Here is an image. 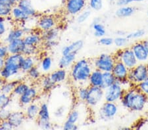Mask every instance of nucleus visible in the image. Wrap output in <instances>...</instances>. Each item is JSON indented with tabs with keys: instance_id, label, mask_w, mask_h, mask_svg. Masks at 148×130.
<instances>
[{
	"instance_id": "obj_11",
	"label": "nucleus",
	"mask_w": 148,
	"mask_h": 130,
	"mask_svg": "<svg viewBox=\"0 0 148 130\" xmlns=\"http://www.w3.org/2000/svg\"><path fill=\"white\" fill-rule=\"evenodd\" d=\"M40 95V90L36 86H30L25 93L18 98V103L21 106L25 107L36 100Z\"/></svg>"
},
{
	"instance_id": "obj_47",
	"label": "nucleus",
	"mask_w": 148,
	"mask_h": 130,
	"mask_svg": "<svg viewBox=\"0 0 148 130\" xmlns=\"http://www.w3.org/2000/svg\"><path fill=\"white\" fill-rule=\"evenodd\" d=\"M7 22L5 17H0V39L3 37L8 32Z\"/></svg>"
},
{
	"instance_id": "obj_18",
	"label": "nucleus",
	"mask_w": 148,
	"mask_h": 130,
	"mask_svg": "<svg viewBox=\"0 0 148 130\" xmlns=\"http://www.w3.org/2000/svg\"><path fill=\"white\" fill-rule=\"evenodd\" d=\"M84 46V41L82 39H77L72 42L67 46H64L61 49L62 55H69V54H77L82 50Z\"/></svg>"
},
{
	"instance_id": "obj_27",
	"label": "nucleus",
	"mask_w": 148,
	"mask_h": 130,
	"mask_svg": "<svg viewBox=\"0 0 148 130\" xmlns=\"http://www.w3.org/2000/svg\"><path fill=\"white\" fill-rule=\"evenodd\" d=\"M39 82L41 91L44 93H49L56 87V85L50 78L49 74H44L42 76V78Z\"/></svg>"
},
{
	"instance_id": "obj_52",
	"label": "nucleus",
	"mask_w": 148,
	"mask_h": 130,
	"mask_svg": "<svg viewBox=\"0 0 148 130\" xmlns=\"http://www.w3.org/2000/svg\"><path fill=\"white\" fill-rule=\"evenodd\" d=\"M136 86L139 90L148 97V79L144 80V82L140 83Z\"/></svg>"
},
{
	"instance_id": "obj_4",
	"label": "nucleus",
	"mask_w": 148,
	"mask_h": 130,
	"mask_svg": "<svg viewBox=\"0 0 148 130\" xmlns=\"http://www.w3.org/2000/svg\"><path fill=\"white\" fill-rule=\"evenodd\" d=\"M147 79H148V63H138L134 68L130 70L128 80L132 86H137Z\"/></svg>"
},
{
	"instance_id": "obj_48",
	"label": "nucleus",
	"mask_w": 148,
	"mask_h": 130,
	"mask_svg": "<svg viewBox=\"0 0 148 130\" xmlns=\"http://www.w3.org/2000/svg\"><path fill=\"white\" fill-rule=\"evenodd\" d=\"M98 44L104 47H110L114 44V38L104 35L99 38Z\"/></svg>"
},
{
	"instance_id": "obj_45",
	"label": "nucleus",
	"mask_w": 148,
	"mask_h": 130,
	"mask_svg": "<svg viewBox=\"0 0 148 130\" xmlns=\"http://www.w3.org/2000/svg\"><path fill=\"white\" fill-rule=\"evenodd\" d=\"M12 7L0 3V17H8L11 16Z\"/></svg>"
},
{
	"instance_id": "obj_26",
	"label": "nucleus",
	"mask_w": 148,
	"mask_h": 130,
	"mask_svg": "<svg viewBox=\"0 0 148 130\" xmlns=\"http://www.w3.org/2000/svg\"><path fill=\"white\" fill-rule=\"evenodd\" d=\"M76 55H77L76 54H69V55H62L58 62L59 68H65V69L70 68L76 61V57H77Z\"/></svg>"
},
{
	"instance_id": "obj_13",
	"label": "nucleus",
	"mask_w": 148,
	"mask_h": 130,
	"mask_svg": "<svg viewBox=\"0 0 148 130\" xmlns=\"http://www.w3.org/2000/svg\"><path fill=\"white\" fill-rule=\"evenodd\" d=\"M111 72L116 78V80L121 82L122 84L128 81V76L130 69L126 67L121 61H116Z\"/></svg>"
},
{
	"instance_id": "obj_1",
	"label": "nucleus",
	"mask_w": 148,
	"mask_h": 130,
	"mask_svg": "<svg viewBox=\"0 0 148 130\" xmlns=\"http://www.w3.org/2000/svg\"><path fill=\"white\" fill-rule=\"evenodd\" d=\"M120 103L123 108L132 112L144 110L148 103V97L142 93L136 86H133L125 89Z\"/></svg>"
},
{
	"instance_id": "obj_40",
	"label": "nucleus",
	"mask_w": 148,
	"mask_h": 130,
	"mask_svg": "<svg viewBox=\"0 0 148 130\" xmlns=\"http://www.w3.org/2000/svg\"><path fill=\"white\" fill-rule=\"evenodd\" d=\"M11 95L0 93V110L8 108L12 102Z\"/></svg>"
},
{
	"instance_id": "obj_16",
	"label": "nucleus",
	"mask_w": 148,
	"mask_h": 130,
	"mask_svg": "<svg viewBox=\"0 0 148 130\" xmlns=\"http://www.w3.org/2000/svg\"><path fill=\"white\" fill-rule=\"evenodd\" d=\"M49 76L56 86L63 84L69 79V72L67 71V69H65V68H57L50 73Z\"/></svg>"
},
{
	"instance_id": "obj_21",
	"label": "nucleus",
	"mask_w": 148,
	"mask_h": 130,
	"mask_svg": "<svg viewBox=\"0 0 148 130\" xmlns=\"http://www.w3.org/2000/svg\"><path fill=\"white\" fill-rule=\"evenodd\" d=\"M9 54H20L23 53L26 45L23 38L15 39L6 44Z\"/></svg>"
},
{
	"instance_id": "obj_6",
	"label": "nucleus",
	"mask_w": 148,
	"mask_h": 130,
	"mask_svg": "<svg viewBox=\"0 0 148 130\" xmlns=\"http://www.w3.org/2000/svg\"><path fill=\"white\" fill-rule=\"evenodd\" d=\"M125 89L122 83L116 80L113 85L104 89V101L107 102L120 103Z\"/></svg>"
},
{
	"instance_id": "obj_17",
	"label": "nucleus",
	"mask_w": 148,
	"mask_h": 130,
	"mask_svg": "<svg viewBox=\"0 0 148 130\" xmlns=\"http://www.w3.org/2000/svg\"><path fill=\"white\" fill-rule=\"evenodd\" d=\"M26 46H40L43 44V39L41 35V32L33 31L32 33L26 34L23 37Z\"/></svg>"
},
{
	"instance_id": "obj_14",
	"label": "nucleus",
	"mask_w": 148,
	"mask_h": 130,
	"mask_svg": "<svg viewBox=\"0 0 148 130\" xmlns=\"http://www.w3.org/2000/svg\"><path fill=\"white\" fill-rule=\"evenodd\" d=\"M138 63H148V54L142 41H137L130 47Z\"/></svg>"
},
{
	"instance_id": "obj_7",
	"label": "nucleus",
	"mask_w": 148,
	"mask_h": 130,
	"mask_svg": "<svg viewBox=\"0 0 148 130\" xmlns=\"http://www.w3.org/2000/svg\"><path fill=\"white\" fill-rule=\"evenodd\" d=\"M114 55L109 53H101L92 61L94 68L101 70L103 72H111L116 62Z\"/></svg>"
},
{
	"instance_id": "obj_2",
	"label": "nucleus",
	"mask_w": 148,
	"mask_h": 130,
	"mask_svg": "<svg viewBox=\"0 0 148 130\" xmlns=\"http://www.w3.org/2000/svg\"><path fill=\"white\" fill-rule=\"evenodd\" d=\"M94 68L91 60L85 58L76 60L70 68L69 79L76 86H88V79Z\"/></svg>"
},
{
	"instance_id": "obj_35",
	"label": "nucleus",
	"mask_w": 148,
	"mask_h": 130,
	"mask_svg": "<svg viewBox=\"0 0 148 130\" xmlns=\"http://www.w3.org/2000/svg\"><path fill=\"white\" fill-rule=\"evenodd\" d=\"M92 29L94 31V35L96 37L100 38L106 34V29L104 25L99 20H94V22L92 23Z\"/></svg>"
},
{
	"instance_id": "obj_23",
	"label": "nucleus",
	"mask_w": 148,
	"mask_h": 130,
	"mask_svg": "<svg viewBox=\"0 0 148 130\" xmlns=\"http://www.w3.org/2000/svg\"><path fill=\"white\" fill-rule=\"evenodd\" d=\"M40 109V105L38 103L33 102L30 103V105H27L25 107V114L27 118V120L34 121L36 120L38 116V112Z\"/></svg>"
},
{
	"instance_id": "obj_9",
	"label": "nucleus",
	"mask_w": 148,
	"mask_h": 130,
	"mask_svg": "<svg viewBox=\"0 0 148 130\" xmlns=\"http://www.w3.org/2000/svg\"><path fill=\"white\" fill-rule=\"evenodd\" d=\"M119 110V107L116 103L104 101L99 106L98 115L103 120H111L117 115Z\"/></svg>"
},
{
	"instance_id": "obj_53",
	"label": "nucleus",
	"mask_w": 148,
	"mask_h": 130,
	"mask_svg": "<svg viewBox=\"0 0 148 130\" xmlns=\"http://www.w3.org/2000/svg\"><path fill=\"white\" fill-rule=\"evenodd\" d=\"M144 0H116V5L119 7L124 5H130L133 3H139Z\"/></svg>"
},
{
	"instance_id": "obj_31",
	"label": "nucleus",
	"mask_w": 148,
	"mask_h": 130,
	"mask_svg": "<svg viewBox=\"0 0 148 130\" xmlns=\"http://www.w3.org/2000/svg\"><path fill=\"white\" fill-rule=\"evenodd\" d=\"M60 30L56 27L51 29L41 32V35L43 41H51V40H57L59 36Z\"/></svg>"
},
{
	"instance_id": "obj_41",
	"label": "nucleus",
	"mask_w": 148,
	"mask_h": 130,
	"mask_svg": "<svg viewBox=\"0 0 148 130\" xmlns=\"http://www.w3.org/2000/svg\"><path fill=\"white\" fill-rule=\"evenodd\" d=\"M91 16V11L89 9H84L76 16V22L78 24H83L89 19Z\"/></svg>"
},
{
	"instance_id": "obj_19",
	"label": "nucleus",
	"mask_w": 148,
	"mask_h": 130,
	"mask_svg": "<svg viewBox=\"0 0 148 130\" xmlns=\"http://www.w3.org/2000/svg\"><path fill=\"white\" fill-rule=\"evenodd\" d=\"M25 35V33H24L22 28L21 27L11 28L4 36L3 41L2 42V43L4 44H8L9 42L13 41L15 39L23 38Z\"/></svg>"
},
{
	"instance_id": "obj_24",
	"label": "nucleus",
	"mask_w": 148,
	"mask_h": 130,
	"mask_svg": "<svg viewBox=\"0 0 148 130\" xmlns=\"http://www.w3.org/2000/svg\"><path fill=\"white\" fill-rule=\"evenodd\" d=\"M38 56H25L21 64V72L26 74L31 68L37 65L38 62Z\"/></svg>"
},
{
	"instance_id": "obj_29",
	"label": "nucleus",
	"mask_w": 148,
	"mask_h": 130,
	"mask_svg": "<svg viewBox=\"0 0 148 130\" xmlns=\"http://www.w3.org/2000/svg\"><path fill=\"white\" fill-rule=\"evenodd\" d=\"M53 60L51 56L48 55H45L40 59L39 67L42 70L43 74H47L51 71L53 67Z\"/></svg>"
},
{
	"instance_id": "obj_54",
	"label": "nucleus",
	"mask_w": 148,
	"mask_h": 130,
	"mask_svg": "<svg viewBox=\"0 0 148 130\" xmlns=\"http://www.w3.org/2000/svg\"><path fill=\"white\" fill-rule=\"evenodd\" d=\"M62 127L65 130H76L78 129V126L77 124H74V123L65 120V122L63 123Z\"/></svg>"
},
{
	"instance_id": "obj_20",
	"label": "nucleus",
	"mask_w": 148,
	"mask_h": 130,
	"mask_svg": "<svg viewBox=\"0 0 148 130\" xmlns=\"http://www.w3.org/2000/svg\"><path fill=\"white\" fill-rule=\"evenodd\" d=\"M11 16L13 18V20L15 21V22L18 24H24V25H25L26 22H28L31 18L22 9L18 7L17 5L12 7Z\"/></svg>"
},
{
	"instance_id": "obj_15",
	"label": "nucleus",
	"mask_w": 148,
	"mask_h": 130,
	"mask_svg": "<svg viewBox=\"0 0 148 130\" xmlns=\"http://www.w3.org/2000/svg\"><path fill=\"white\" fill-rule=\"evenodd\" d=\"M26 120H27V118H26L24 111L16 110L12 111L8 120L14 129H18L22 127L25 124Z\"/></svg>"
},
{
	"instance_id": "obj_61",
	"label": "nucleus",
	"mask_w": 148,
	"mask_h": 130,
	"mask_svg": "<svg viewBox=\"0 0 148 130\" xmlns=\"http://www.w3.org/2000/svg\"><path fill=\"white\" fill-rule=\"evenodd\" d=\"M117 35H126V33L125 31H123V30H118L117 32H116Z\"/></svg>"
},
{
	"instance_id": "obj_56",
	"label": "nucleus",
	"mask_w": 148,
	"mask_h": 130,
	"mask_svg": "<svg viewBox=\"0 0 148 130\" xmlns=\"http://www.w3.org/2000/svg\"><path fill=\"white\" fill-rule=\"evenodd\" d=\"M0 129L1 130H10L13 129L9 120H4L0 122Z\"/></svg>"
},
{
	"instance_id": "obj_30",
	"label": "nucleus",
	"mask_w": 148,
	"mask_h": 130,
	"mask_svg": "<svg viewBox=\"0 0 148 130\" xmlns=\"http://www.w3.org/2000/svg\"><path fill=\"white\" fill-rule=\"evenodd\" d=\"M21 80L18 79H13L10 80H7L6 82L0 87V93H4L9 95H11L15 86Z\"/></svg>"
},
{
	"instance_id": "obj_36",
	"label": "nucleus",
	"mask_w": 148,
	"mask_h": 130,
	"mask_svg": "<svg viewBox=\"0 0 148 130\" xmlns=\"http://www.w3.org/2000/svg\"><path fill=\"white\" fill-rule=\"evenodd\" d=\"M116 81V78L112 72H106L103 74V83L101 87L103 89H107V87L113 85Z\"/></svg>"
},
{
	"instance_id": "obj_25",
	"label": "nucleus",
	"mask_w": 148,
	"mask_h": 130,
	"mask_svg": "<svg viewBox=\"0 0 148 130\" xmlns=\"http://www.w3.org/2000/svg\"><path fill=\"white\" fill-rule=\"evenodd\" d=\"M103 72L96 68H94L88 79V84L89 86L101 87Z\"/></svg>"
},
{
	"instance_id": "obj_59",
	"label": "nucleus",
	"mask_w": 148,
	"mask_h": 130,
	"mask_svg": "<svg viewBox=\"0 0 148 130\" xmlns=\"http://www.w3.org/2000/svg\"><path fill=\"white\" fill-rule=\"evenodd\" d=\"M5 65V59L0 57V72L3 69Z\"/></svg>"
},
{
	"instance_id": "obj_8",
	"label": "nucleus",
	"mask_w": 148,
	"mask_h": 130,
	"mask_svg": "<svg viewBox=\"0 0 148 130\" xmlns=\"http://www.w3.org/2000/svg\"><path fill=\"white\" fill-rule=\"evenodd\" d=\"M116 61H120L130 70L136 66L138 62L134 54L131 47H126L125 48L119 49L114 54Z\"/></svg>"
},
{
	"instance_id": "obj_51",
	"label": "nucleus",
	"mask_w": 148,
	"mask_h": 130,
	"mask_svg": "<svg viewBox=\"0 0 148 130\" xmlns=\"http://www.w3.org/2000/svg\"><path fill=\"white\" fill-rule=\"evenodd\" d=\"M58 45V42L57 40H51V41H44L43 42L42 46L43 48L45 50L48 51L56 47Z\"/></svg>"
},
{
	"instance_id": "obj_58",
	"label": "nucleus",
	"mask_w": 148,
	"mask_h": 130,
	"mask_svg": "<svg viewBox=\"0 0 148 130\" xmlns=\"http://www.w3.org/2000/svg\"><path fill=\"white\" fill-rule=\"evenodd\" d=\"M21 28H22V29H23V32H24V33H25V35L30 34V33H32L33 31H34L33 28L28 27L27 25L23 26V27H21Z\"/></svg>"
},
{
	"instance_id": "obj_62",
	"label": "nucleus",
	"mask_w": 148,
	"mask_h": 130,
	"mask_svg": "<svg viewBox=\"0 0 148 130\" xmlns=\"http://www.w3.org/2000/svg\"><path fill=\"white\" fill-rule=\"evenodd\" d=\"M6 81H7V80H5V79H3V78H1V76H0V87L3 86L5 83L6 82Z\"/></svg>"
},
{
	"instance_id": "obj_34",
	"label": "nucleus",
	"mask_w": 148,
	"mask_h": 130,
	"mask_svg": "<svg viewBox=\"0 0 148 130\" xmlns=\"http://www.w3.org/2000/svg\"><path fill=\"white\" fill-rule=\"evenodd\" d=\"M43 73L42 70H40L39 67L38 65L34 66L26 74L27 76V78L32 82H38L40 81L42 78Z\"/></svg>"
},
{
	"instance_id": "obj_63",
	"label": "nucleus",
	"mask_w": 148,
	"mask_h": 130,
	"mask_svg": "<svg viewBox=\"0 0 148 130\" xmlns=\"http://www.w3.org/2000/svg\"><path fill=\"white\" fill-rule=\"evenodd\" d=\"M107 1H108L109 2H110V3H114V2L116 3V0H107Z\"/></svg>"
},
{
	"instance_id": "obj_43",
	"label": "nucleus",
	"mask_w": 148,
	"mask_h": 130,
	"mask_svg": "<svg viewBox=\"0 0 148 130\" xmlns=\"http://www.w3.org/2000/svg\"><path fill=\"white\" fill-rule=\"evenodd\" d=\"M145 34V31L144 29H138L135 31L130 33H128L126 36L130 40H136L140 39L143 37Z\"/></svg>"
},
{
	"instance_id": "obj_57",
	"label": "nucleus",
	"mask_w": 148,
	"mask_h": 130,
	"mask_svg": "<svg viewBox=\"0 0 148 130\" xmlns=\"http://www.w3.org/2000/svg\"><path fill=\"white\" fill-rule=\"evenodd\" d=\"M19 0H0V3L8 5L13 7V6L16 5Z\"/></svg>"
},
{
	"instance_id": "obj_64",
	"label": "nucleus",
	"mask_w": 148,
	"mask_h": 130,
	"mask_svg": "<svg viewBox=\"0 0 148 130\" xmlns=\"http://www.w3.org/2000/svg\"><path fill=\"white\" fill-rule=\"evenodd\" d=\"M147 16H148V11H147Z\"/></svg>"
},
{
	"instance_id": "obj_44",
	"label": "nucleus",
	"mask_w": 148,
	"mask_h": 130,
	"mask_svg": "<svg viewBox=\"0 0 148 130\" xmlns=\"http://www.w3.org/2000/svg\"><path fill=\"white\" fill-rule=\"evenodd\" d=\"M88 5L92 10L99 11L103 7V0H88Z\"/></svg>"
},
{
	"instance_id": "obj_37",
	"label": "nucleus",
	"mask_w": 148,
	"mask_h": 130,
	"mask_svg": "<svg viewBox=\"0 0 148 130\" xmlns=\"http://www.w3.org/2000/svg\"><path fill=\"white\" fill-rule=\"evenodd\" d=\"M37 119L42 120H50L51 119L49 106L46 103H42L41 105H40V109Z\"/></svg>"
},
{
	"instance_id": "obj_12",
	"label": "nucleus",
	"mask_w": 148,
	"mask_h": 130,
	"mask_svg": "<svg viewBox=\"0 0 148 130\" xmlns=\"http://www.w3.org/2000/svg\"><path fill=\"white\" fill-rule=\"evenodd\" d=\"M38 29L40 32L51 29L57 26V20L55 16L49 14L43 15L38 18L36 24Z\"/></svg>"
},
{
	"instance_id": "obj_42",
	"label": "nucleus",
	"mask_w": 148,
	"mask_h": 130,
	"mask_svg": "<svg viewBox=\"0 0 148 130\" xmlns=\"http://www.w3.org/2000/svg\"><path fill=\"white\" fill-rule=\"evenodd\" d=\"M39 51V46H26L22 54L24 56H38Z\"/></svg>"
},
{
	"instance_id": "obj_33",
	"label": "nucleus",
	"mask_w": 148,
	"mask_h": 130,
	"mask_svg": "<svg viewBox=\"0 0 148 130\" xmlns=\"http://www.w3.org/2000/svg\"><path fill=\"white\" fill-rule=\"evenodd\" d=\"M88 86H79L76 87L75 96L76 99L81 103H85L88 94Z\"/></svg>"
},
{
	"instance_id": "obj_22",
	"label": "nucleus",
	"mask_w": 148,
	"mask_h": 130,
	"mask_svg": "<svg viewBox=\"0 0 148 130\" xmlns=\"http://www.w3.org/2000/svg\"><path fill=\"white\" fill-rule=\"evenodd\" d=\"M17 6L30 18L36 17L38 15L36 9L33 6L31 0H19L17 3Z\"/></svg>"
},
{
	"instance_id": "obj_46",
	"label": "nucleus",
	"mask_w": 148,
	"mask_h": 130,
	"mask_svg": "<svg viewBox=\"0 0 148 130\" xmlns=\"http://www.w3.org/2000/svg\"><path fill=\"white\" fill-rule=\"evenodd\" d=\"M38 127L42 129H51L53 128V126L50 120H42L37 119L36 120Z\"/></svg>"
},
{
	"instance_id": "obj_38",
	"label": "nucleus",
	"mask_w": 148,
	"mask_h": 130,
	"mask_svg": "<svg viewBox=\"0 0 148 130\" xmlns=\"http://www.w3.org/2000/svg\"><path fill=\"white\" fill-rule=\"evenodd\" d=\"M130 40L126 35H117L114 38V45L119 49H123L127 47Z\"/></svg>"
},
{
	"instance_id": "obj_49",
	"label": "nucleus",
	"mask_w": 148,
	"mask_h": 130,
	"mask_svg": "<svg viewBox=\"0 0 148 130\" xmlns=\"http://www.w3.org/2000/svg\"><path fill=\"white\" fill-rule=\"evenodd\" d=\"M66 112V107L64 105L59 106L54 110L53 116L56 119H61L63 118Z\"/></svg>"
},
{
	"instance_id": "obj_39",
	"label": "nucleus",
	"mask_w": 148,
	"mask_h": 130,
	"mask_svg": "<svg viewBox=\"0 0 148 130\" xmlns=\"http://www.w3.org/2000/svg\"><path fill=\"white\" fill-rule=\"evenodd\" d=\"M80 118V112L76 108H73L70 112L68 113L66 116V120L67 121L74 123V124H77Z\"/></svg>"
},
{
	"instance_id": "obj_5",
	"label": "nucleus",
	"mask_w": 148,
	"mask_h": 130,
	"mask_svg": "<svg viewBox=\"0 0 148 130\" xmlns=\"http://www.w3.org/2000/svg\"><path fill=\"white\" fill-rule=\"evenodd\" d=\"M104 101V89L101 87L89 86L85 105L88 108L94 109L99 107Z\"/></svg>"
},
{
	"instance_id": "obj_28",
	"label": "nucleus",
	"mask_w": 148,
	"mask_h": 130,
	"mask_svg": "<svg viewBox=\"0 0 148 130\" xmlns=\"http://www.w3.org/2000/svg\"><path fill=\"white\" fill-rule=\"evenodd\" d=\"M136 12V9L131 5L120 6L115 11V16L119 18H128Z\"/></svg>"
},
{
	"instance_id": "obj_10",
	"label": "nucleus",
	"mask_w": 148,
	"mask_h": 130,
	"mask_svg": "<svg viewBox=\"0 0 148 130\" xmlns=\"http://www.w3.org/2000/svg\"><path fill=\"white\" fill-rule=\"evenodd\" d=\"M88 4V0H66L65 13L69 16H75L84 10Z\"/></svg>"
},
{
	"instance_id": "obj_60",
	"label": "nucleus",
	"mask_w": 148,
	"mask_h": 130,
	"mask_svg": "<svg viewBox=\"0 0 148 130\" xmlns=\"http://www.w3.org/2000/svg\"><path fill=\"white\" fill-rule=\"evenodd\" d=\"M142 42H143V44H144V45L145 48V49H146V51L147 52V54H148V39H145V40H143Z\"/></svg>"
},
{
	"instance_id": "obj_55",
	"label": "nucleus",
	"mask_w": 148,
	"mask_h": 130,
	"mask_svg": "<svg viewBox=\"0 0 148 130\" xmlns=\"http://www.w3.org/2000/svg\"><path fill=\"white\" fill-rule=\"evenodd\" d=\"M8 55L9 53L6 44L0 42V57L5 59Z\"/></svg>"
},
{
	"instance_id": "obj_32",
	"label": "nucleus",
	"mask_w": 148,
	"mask_h": 130,
	"mask_svg": "<svg viewBox=\"0 0 148 130\" xmlns=\"http://www.w3.org/2000/svg\"><path fill=\"white\" fill-rule=\"evenodd\" d=\"M30 87V85L28 83L26 82L25 81H21L19 83H18L17 85L15 86V89L13 91V93L11 95L12 98L16 97L18 98L19 97H21L22 95L27 91L28 88Z\"/></svg>"
},
{
	"instance_id": "obj_50",
	"label": "nucleus",
	"mask_w": 148,
	"mask_h": 130,
	"mask_svg": "<svg viewBox=\"0 0 148 130\" xmlns=\"http://www.w3.org/2000/svg\"><path fill=\"white\" fill-rule=\"evenodd\" d=\"M12 111L10 108H5L0 110V122L8 120L10 117Z\"/></svg>"
},
{
	"instance_id": "obj_3",
	"label": "nucleus",
	"mask_w": 148,
	"mask_h": 130,
	"mask_svg": "<svg viewBox=\"0 0 148 130\" xmlns=\"http://www.w3.org/2000/svg\"><path fill=\"white\" fill-rule=\"evenodd\" d=\"M24 57L22 53L9 54L5 58V65L0 72V76L5 80L16 79L21 73V64Z\"/></svg>"
}]
</instances>
